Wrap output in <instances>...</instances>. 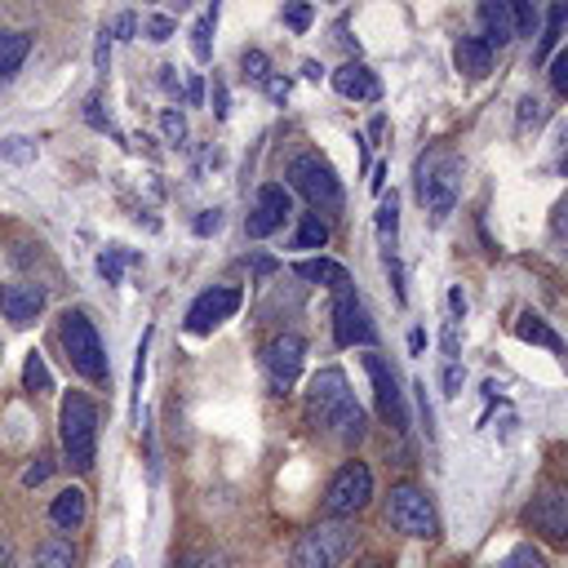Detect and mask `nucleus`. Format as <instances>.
<instances>
[{
    "mask_svg": "<svg viewBox=\"0 0 568 568\" xmlns=\"http://www.w3.org/2000/svg\"><path fill=\"white\" fill-rule=\"evenodd\" d=\"M306 422L324 435H333L337 444H359L368 435V417L364 408L355 404L351 386H346V373L342 368H320L306 386Z\"/></svg>",
    "mask_w": 568,
    "mask_h": 568,
    "instance_id": "f257e3e1",
    "label": "nucleus"
},
{
    "mask_svg": "<svg viewBox=\"0 0 568 568\" xmlns=\"http://www.w3.org/2000/svg\"><path fill=\"white\" fill-rule=\"evenodd\" d=\"M417 178V200L422 209L430 213V222H444L453 209H457V191H462V160L448 151V146H435L417 160L413 169Z\"/></svg>",
    "mask_w": 568,
    "mask_h": 568,
    "instance_id": "f03ea898",
    "label": "nucleus"
},
{
    "mask_svg": "<svg viewBox=\"0 0 568 568\" xmlns=\"http://www.w3.org/2000/svg\"><path fill=\"white\" fill-rule=\"evenodd\" d=\"M58 435H62V457L71 470H93L98 457V408L84 390H67L58 408Z\"/></svg>",
    "mask_w": 568,
    "mask_h": 568,
    "instance_id": "7ed1b4c3",
    "label": "nucleus"
},
{
    "mask_svg": "<svg viewBox=\"0 0 568 568\" xmlns=\"http://www.w3.org/2000/svg\"><path fill=\"white\" fill-rule=\"evenodd\" d=\"M288 186L302 191L306 204H311V213H320V217H337L346 209L342 178H337V169L320 151H302V155L288 160Z\"/></svg>",
    "mask_w": 568,
    "mask_h": 568,
    "instance_id": "20e7f679",
    "label": "nucleus"
},
{
    "mask_svg": "<svg viewBox=\"0 0 568 568\" xmlns=\"http://www.w3.org/2000/svg\"><path fill=\"white\" fill-rule=\"evenodd\" d=\"M58 337H62L67 364H71L80 377H89V382H98V386L111 382V359H106L102 337H98V328H93V320H89L84 311H62Z\"/></svg>",
    "mask_w": 568,
    "mask_h": 568,
    "instance_id": "39448f33",
    "label": "nucleus"
},
{
    "mask_svg": "<svg viewBox=\"0 0 568 568\" xmlns=\"http://www.w3.org/2000/svg\"><path fill=\"white\" fill-rule=\"evenodd\" d=\"M351 550H355V528L346 519H320L293 541L288 568H342Z\"/></svg>",
    "mask_w": 568,
    "mask_h": 568,
    "instance_id": "423d86ee",
    "label": "nucleus"
},
{
    "mask_svg": "<svg viewBox=\"0 0 568 568\" xmlns=\"http://www.w3.org/2000/svg\"><path fill=\"white\" fill-rule=\"evenodd\" d=\"M519 519L546 546H568V479H541Z\"/></svg>",
    "mask_w": 568,
    "mask_h": 568,
    "instance_id": "0eeeda50",
    "label": "nucleus"
},
{
    "mask_svg": "<svg viewBox=\"0 0 568 568\" xmlns=\"http://www.w3.org/2000/svg\"><path fill=\"white\" fill-rule=\"evenodd\" d=\"M386 519H390V528L404 532V537H417V541L439 537V515H435L426 488H417V484H395V488H390V497H386Z\"/></svg>",
    "mask_w": 568,
    "mask_h": 568,
    "instance_id": "6e6552de",
    "label": "nucleus"
},
{
    "mask_svg": "<svg viewBox=\"0 0 568 568\" xmlns=\"http://www.w3.org/2000/svg\"><path fill=\"white\" fill-rule=\"evenodd\" d=\"M368 501H373V470H368L359 457L342 462V466L333 470L328 488H324V515H328V519H351V515H359Z\"/></svg>",
    "mask_w": 568,
    "mask_h": 568,
    "instance_id": "1a4fd4ad",
    "label": "nucleus"
},
{
    "mask_svg": "<svg viewBox=\"0 0 568 568\" xmlns=\"http://www.w3.org/2000/svg\"><path fill=\"white\" fill-rule=\"evenodd\" d=\"M302 359H306V342L297 333H275L262 342V368L271 377V390H288L302 373Z\"/></svg>",
    "mask_w": 568,
    "mask_h": 568,
    "instance_id": "9d476101",
    "label": "nucleus"
},
{
    "mask_svg": "<svg viewBox=\"0 0 568 568\" xmlns=\"http://www.w3.org/2000/svg\"><path fill=\"white\" fill-rule=\"evenodd\" d=\"M288 213H293L288 186L266 182V186H257V195H253V209H248V217H244V231H248L253 240H266L271 231H280V226L288 222Z\"/></svg>",
    "mask_w": 568,
    "mask_h": 568,
    "instance_id": "9b49d317",
    "label": "nucleus"
},
{
    "mask_svg": "<svg viewBox=\"0 0 568 568\" xmlns=\"http://www.w3.org/2000/svg\"><path fill=\"white\" fill-rule=\"evenodd\" d=\"M333 337H337V346H373L377 342V324H373L368 306L355 293H337V302H333Z\"/></svg>",
    "mask_w": 568,
    "mask_h": 568,
    "instance_id": "f8f14e48",
    "label": "nucleus"
},
{
    "mask_svg": "<svg viewBox=\"0 0 568 568\" xmlns=\"http://www.w3.org/2000/svg\"><path fill=\"white\" fill-rule=\"evenodd\" d=\"M364 368L373 377V395H377V413L390 430H408V408H404V390L395 382V368L382 355H364Z\"/></svg>",
    "mask_w": 568,
    "mask_h": 568,
    "instance_id": "ddd939ff",
    "label": "nucleus"
},
{
    "mask_svg": "<svg viewBox=\"0 0 568 568\" xmlns=\"http://www.w3.org/2000/svg\"><path fill=\"white\" fill-rule=\"evenodd\" d=\"M240 311V288H231V284H213V288H204L195 302H191V311H186V333H213L222 320H231Z\"/></svg>",
    "mask_w": 568,
    "mask_h": 568,
    "instance_id": "4468645a",
    "label": "nucleus"
},
{
    "mask_svg": "<svg viewBox=\"0 0 568 568\" xmlns=\"http://www.w3.org/2000/svg\"><path fill=\"white\" fill-rule=\"evenodd\" d=\"M44 288L40 284H31V280H13V284H0V315L9 320V324H18V328H27V324H36V315L44 311Z\"/></svg>",
    "mask_w": 568,
    "mask_h": 568,
    "instance_id": "2eb2a0df",
    "label": "nucleus"
},
{
    "mask_svg": "<svg viewBox=\"0 0 568 568\" xmlns=\"http://www.w3.org/2000/svg\"><path fill=\"white\" fill-rule=\"evenodd\" d=\"M475 18H479V40H484L488 49H501V44L515 40V13H510L506 0H484V4L475 9Z\"/></svg>",
    "mask_w": 568,
    "mask_h": 568,
    "instance_id": "dca6fc26",
    "label": "nucleus"
},
{
    "mask_svg": "<svg viewBox=\"0 0 568 568\" xmlns=\"http://www.w3.org/2000/svg\"><path fill=\"white\" fill-rule=\"evenodd\" d=\"M333 89L342 98H355V102H377L382 98V84H377V75L364 62H342L333 71Z\"/></svg>",
    "mask_w": 568,
    "mask_h": 568,
    "instance_id": "f3484780",
    "label": "nucleus"
},
{
    "mask_svg": "<svg viewBox=\"0 0 568 568\" xmlns=\"http://www.w3.org/2000/svg\"><path fill=\"white\" fill-rule=\"evenodd\" d=\"M293 275L306 280V284H324L333 293H351V275L333 257H302V262H293Z\"/></svg>",
    "mask_w": 568,
    "mask_h": 568,
    "instance_id": "a211bd4d",
    "label": "nucleus"
},
{
    "mask_svg": "<svg viewBox=\"0 0 568 568\" xmlns=\"http://www.w3.org/2000/svg\"><path fill=\"white\" fill-rule=\"evenodd\" d=\"M84 515H89V497H84L80 488H62V493L49 501V524H53L58 532H75V528L84 524Z\"/></svg>",
    "mask_w": 568,
    "mask_h": 568,
    "instance_id": "6ab92c4d",
    "label": "nucleus"
},
{
    "mask_svg": "<svg viewBox=\"0 0 568 568\" xmlns=\"http://www.w3.org/2000/svg\"><path fill=\"white\" fill-rule=\"evenodd\" d=\"M453 62H457V71H462L466 80H484V75L493 71V49H488L479 36H462L457 49H453Z\"/></svg>",
    "mask_w": 568,
    "mask_h": 568,
    "instance_id": "aec40b11",
    "label": "nucleus"
},
{
    "mask_svg": "<svg viewBox=\"0 0 568 568\" xmlns=\"http://www.w3.org/2000/svg\"><path fill=\"white\" fill-rule=\"evenodd\" d=\"M515 337H519V342H532V346H546V351H555V355H568L564 337H559L537 311H519V320H515Z\"/></svg>",
    "mask_w": 568,
    "mask_h": 568,
    "instance_id": "412c9836",
    "label": "nucleus"
},
{
    "mask_svg": "<svg viewBox=\"0 0 568 568\" xmlns=\"http://www.w3.org/2000/svg\"><path fill=\"white\" fill-rule=\"evenodd\" d=\"M564 27H568V0L550 4L546 27H541V40H537V49H532V62H546V58H550V49L564 40Z\"/></svg>",
    "mask_w": 568,
    "mask_h": 568,
    "instance_id": "4be33fe9",
    "label": "nucleus"
},
{
    "mask_svg": "<svg viewBox=\"0 0 568 568\" xmlns=\"http://www.w3.org/2000/svg\"><path fill=\"white\" fill-rule=\"evenodd\" d=\"M27 53H31V36H27V31H4V27H0V80H9V75L22 67Z\"/></svg>",
    "mask_w": 568,
    "mask_h": 568,
    "instance_id": "5701e85b",
    "label": "nucleus"
},
{
    "mask_svg": "<svg viewBox=\"0 0 568 568\" xmlns=\"http://www.w3.org/2000/svg\"><path fill=\"white\" fill-rule=\"evenodd\" d=\"M36 568H75V546L67 537H44L36 546Z\"/></svg>",
    "mask_w": 568,
    "mask_h": 568,
    "instance_id": "b1692460",
    "label": "nucleus"
},
{
    "mask_svg": "<svg viewBox=\"0 0 568 568\" xmlns=\"http://www.w3.org/2000/svg\"><path fill=\"white\" fill-rule=\"evenodd\" d=\"M395 231H399V195L382 191V204H377V240H382V253L395 248Z\"/></svg>",
    "mask_w": 568,
    "mask_h": 568,
    "instance_id": "393cba45",
    "label": "nucleus"
},
{
    "mask_svg": "<svg viewBox=\"0 0 568 568\" xmlns=\"http://www.w3.org/2000/svg\"><path fill=\"white\" fill-rule=\"evenodd\" d=\"M324 244H328V217L302 213V222L293 231V248H324Z\"/></svg>",
    "mask_w": 568,
    "mask_h": 568,
    "instance_id": "a878e982",
    "label": "nucleus"
},
{
    "mask_svg": "<svg viewBox=\"0 0 568 568\" xmlns=\"http://www.w3.org/2000/svg\"><path fill=\"white\" fill-rule=\"evenodd\" d=\"M488 568H550V559L532 546V541H519V546H510L497 564H488Z\"/></svg>",
    "mask_w": 568,
    "mask_h": 568,
    "instance_id": "bb28decb",
    "label": "nucleus"
},
{
    "mask_svg": "<svg viewBox=\"0 0 568 568\" xmlns=\"http://www.w3.org/2000/svg\"><path fill=\"white\" fill-rule=\"evenodd\" d=\"M213 22H217V4H213V9H204V13H200V22L191 27V53H195V62H209V58H213V36H209V31H213Z\"/></svg>",
    "mask_w": 568,
    "mask_h": 568,
    "instance_id": "cd10ccee",
    "label": "nucleus"
},
{
    "mask_svg": "<svg viewBox=\"0 0 568 568\" xmlns=\"http://www.w3.org/2000/svg\"><path fill=\"white\" fill-rule=\"evenodd\" d=\"M124 262H133V253H124L120 244H111V248H102V253H98V275H102L106 284H120Z\"/></svg>",
    "mask_w": 568,
    "mask_h": 568,
    "instance_id": "c85d7f7f",
    "label": "nucleus"
},
{
    "mask_svg": "<svg viewBox=\"0 0 568 568\" xmlns=\"http://www.w3.org/2000/svg\"><path fill=\"white\" fill-rule=\"evenodd\" d=\"M22 386L36 390V395H40V390H53V377H49V368H44V359H40L36 351H31L27 364H22Z\"/></svg>",
    "mask_w": 568,
    "mask_h": 568,
    "instance_id": "c756f323",
    "label": "nucleus"
},
{
    "mask_svg": "<svg viewBox=\"0 0 568 568\" xmlns=\"http://www.w3.org/2000/svg\"><path fill=\"white\" fill-rule=\"evenodd\" d=\"M240 67H244V75H248L253 84H266V80H271V62H266L262 49H244V53H240Z\"/></svg>",
    "mask_w": 568,
    "mask_h": 568,
    "instance_id": "7c9ffc66",
    "label": "nucleus"
},
{
    "mask_svg": "<svg viewBox=\"0 0 568 568\" xmlns=\"http://www.w3.org/2000/svg\"><path fill=\"white\" fill-rule=\"evenodd\" d=\"M0 155L13 164H31L36 160V142L31 138H0Z\"/></svg>",
    "mask_w": 568,
    "mask_h": 568,
    "instance_id": "2f4dec72",
    "label": "nucleus"
},
{
    "mask_svg": "<svg viewBox=\"0 0 568 568\" xmlns=\"http://www.w3.org/2000/svg\"><path fill=\"white\" fill-rule=\"evenodd\" d=\"M160 129H164V138L178 146V142L186 138V115H182L178 106H164V111H160Z\"/></svg>",
    "mask_w": 568,
    "mask_h": 568,
    "instance_id": "473e14b6",
    "label": "nucleus"
},
{
    "mask_svg": "<svg viewBox=\"0 0 568 568\" xmlns=\"http://www.w3.org/2000/svg\"><path fill=\"white\" fill-rule=\"evenodd\" d=\"M178 568H231V559L222 550H191Z\"/></svg>",
    "mask_w": 568,
    "mask_h": 568,
    "instance_id": "72a5a7b5",
    "label": "nucleus"
},
{
    "mask_svg": "<svg viewBox=\"0 0 568 568\" xmlns=\"http://www.w3.org/2000/svg\"><path fill=\"white\" fill-rule=\"evenodd\" d=\"M550 84H555V93L568 98V49H559V53L550 58Z\"/></svg>",
    "mask_w": 568,
    "mask_h": 568,
    "instance_id": "f704fd0d",
    "label": "nucleus"
},
{
    "mask_svg": "<svg viewBox=\"0 0 568 568\" xmlns=\"http://www.w3.org/2000/svg\"><path fill=\"white\" fill-rule=\"evenodd\" d=\"M510 13H515V36H528V31H537V9L532 4H510Z\"/></svg>",
    "mask_w": 568,
    "mask_h": 568,
    "instance_id": "c9c22d12",
    "label": "nucleus"
},
{
    "mask_svg": "<svg viewBox=\"0 0 568 568\" xmlns=\"http://www.w3.org/2000/svg\"><path fill=\"white\" fill-rule=\"evenodd\" d=\"M382 266H386V275H390V284H395V302H404V297H408V293H404V266H399L395 248H390V253H382Z\"/></svg>",
    "mask_w": 568,
    "mask_h": 568,
    "instance_id": "e433bc0d",
    "label": "nucleus"
},
{
    "mask_svg": "<svg viewBox=\"0 0 568 568\" xmlns=\"http://www.w3.org/2000/svg\"><path fill=\"white\" fill-rule=\"evenodd\" d=\"M142 31H146V40H169V36H173V18H164V13H151V18L142 22Z\"/></svg>",
    "mask_w": 568,
    "mask_h": 568,
    "instance_id": "4c0bfd02",
    "label": "nucleus"
},
{
    "mask_svg": "<svg viewBox=\"0 0 568 568\" xmlns=\"http://www.w3.org/2000/svg\"><path fill=\"white\" fill-rule=\"evenodd\" d=\"M439 342H444V355H448V359H457V346H462V320H444Z\"/></svg>",
    "mask_w": 568,
    "mask_h": 568,
    "instance_id": "58836bf2",
    "label": "nucleus"
},
{
    "mask_svg": "<svg viewBox=\"0 0 568 568\" xmlns=\"http://www.w3.org/2000/svg\"><path fill=\"white\" fill-rule=\"evenodd\" d=\"M311 18H315V9H311V4H288V9H284V22H288L293 31H306V27H311Z\"/></svg>",
    "mask_w": 568,
    "mask_h": 568,
    "instance_id": "ea45409f",
    "label": "nucleus"
},
{
    "mask_svg": "<svg viewBox=\"0 0 568 568\" xmlns=\"http://www.w3.org/2000/svg\"><path fill=\"white\" fill-rule=\"evenodd\" d=\"M217 226H222V209H204V213L191 222V231H195V235H213Z\"/></svg>",
    "mask_w": 568,
    "mask_h": 568,
    "instance_id": "a19ab883",
    "label": "nucleus"
},
{
    "mask_svg": "<svg viewBox=\"0 0 568 568\" xmlns=\"http://www.w3.org/2000/svg\"><path fill=\"white\" fill-rule=\"evenodd\" d=\"M537 120H541V102L537 98H519V129H528Z\"/></svg>",
    "mask_w": 568,
    "mask_h": 568,
    "instance_id": "79ce46f5",
    "label": "nucleus"
},
{
    "mask_svg": "<svg viewBox=\"0 0 568 568\" xmlns=\"http://www.w3.org/2000/svg\"><path fill=\"white\" fill-rule=\"evenodd\" d=\"M462 377H466V373H462V364H457V359H448V364H444V395H457V390H462Z\"/></svg>",
    "mask_w": 568,
    "mask_h": 568,
    "instance_id": "37998d69",
    "label": "nucleus"
},
{
    "mask_svg": "<svg viewBox=\"0 0 568 568\" xmlns=\"http://www.w3.org/2000/svg\"><path fill=\"white\" fill-rule=\"evenodd\" d=\"M49 470H53V466H49V457H36V466H27V475H22V484H27V488H36V484H44V479H49Z\"/></svg>",
    "mask_w": 568,
    "mask_h": 568,
    "instance_id": "c03bdc74",
    "label": "nucleus"
},
{
    "mask_svg": "<svg viewBox=\"0 0 568 568\" xmlns=\"http://www.w3.org/2000/svg\"><path fill=\"white\" fill-rule=\"evenodd\" d=\"M133 31H138V18H133V13H120V18L111 22V36H115V40H133Z\"/></svg>",
    "mask_w": 568,
    "mask_h": 568,
    "instance_id": "a18cd8bd",
    "label": "nucleus"
},
{
    "mask_svg": "<svg viewBox=\"0 0 568 568\" xmlns=\"http://www.w3.org/2000/svg\"><path fill=\"white\" fill-rule=\"evenodd\" d=\"M106 58H111V31L102 27V31H98V49H93V67L106 71Z\"/></svg>",
    "mask_w": 568,
    "mask_h": 568,
    "instance_id": "49530a36",
    "label": "nucleus"
},
{
    "mask_svg": "<svg viewBox=\"0 0 568 568\" xmlns=\"http://www.w3.org/2000/svg\"><path fill=\"white\" fill-rule=\"evenodd\" d=\"M226 102H231V98H226V84H222V75H213V115H217V120H226V111H231Z\"/></svg>",
    "mask_w": 568,
    "mask_h": 568,
    "instance_id": "de8ad7c7",
    "label": "nucleus"
},
{
    "mask_svg": "<svg viewBox=\"0 0 568 568\" xmlns=\"http://www.w3.org/2000/svg\"><path fill=\"white\" fill-rule=\"evenodd\" d=\"M262 89H266V98H271V102H284V98H288V80H284V75H271Z\"/></svg>",
    "mask_w": 568,
    "mask_h": 568,
    "instance_id": "09e8293b",
    "label": "nucleus"
},
{
    "mask_svg": "<svg viewBox=\"0 0 568 568\" xmlns=\"http://www.w3.org/2000/svg\"><path fill=\"white\" fill-rule=\"evenodd\" d=\"M550 226H555V235H568V195L555 204V217H550Z\"/></svg>",
    "mask_w": 568,
    "mask_h": 568,
    "instance_id": "8fccbe9b",
    "label": "nucleus"
},
{
    "mask_svg": "<svg viewBox=\"0 0 568 568\" xmlns=\"http://www.w3.org/2000/svg\"><path fill=\"white\" fill-rule=\"evenodd\" d=\"M160 84H164L169 93H178V89H182V75H178V67H160Z\"/></svg>",
    "mask_w": 568,
    "mask_h": 568,
    "instance_id": "3c124183",
    "label": "nucleus"
},
{
    "mask_svg": "<svg viewBox=\"0 0 568 568\" xmlns=\"http://www.w3.org/2000/svg\"><path fill=\"white\" fill-rule=\"evenodd\" d=\"M448 311H453V320L466 315V293H462V288H448Z\"/></svg>",
    "mask_w": 568,
    "mask_h": 568,
    "instance_id": "603ef678",
    "label": "nucleus"
},
{
    "mask_svg": "<svg viewBox=\"0 0 568 568\" xmlns=\"http://www.w3.org/2000/svg\"><path fill=\"white\" fill-rule=\"evenodd\" d=\"M182 93H186V102H191V106H200V98H204V84H200V75H191Z\"/></svg>",
    "mask_w": 568,
    "mask_h": 568,
    "instance_id": "864d4df0",
    "label": "nucleus"
},
{
    "mask_svg": "<svg viewBox=\"0 0 568 568\" xmlns=\"http://www.w3.org/2000/svg\"><path fill=\"white\" fill-rule=\"evenodd\" d=\"M271 271H275V262H271V257H253V275H257V280H262V275H271Z\"/></svg>",
    "mask_w": 568,
    "mask_h": 568,
    "instance_id": "5fc2aeb1",
    "label": "nucleus"
},
{
    "mask_svg": "<svg viewBox=\"0 0 568 568\" xmlns=\"http://www.w3.org/2000/svg\"><path fill=\"white\" fill-rule=\"evenodd\" d=\"M422 346H426V333H422V328H413V333H408V351H413V355H417V351H422Z\"/></svg>",
    "mask_w": 568,
    "mask_h": 568,
    "instance_id": "6e6d98bb",
    "label": "nucleus"
},
{
    "mask_svg": "<svg viewBox=\"0 0 568 568\" xmlns=\"http://www.w3.org/2000/svg\"><path fill=\"white\" fill-rule=\"evenodd\" d=\"M0 568H13V546L0 537Z\"/></svg>",
    "mask_w": 568,
    "mask_h": 568,
    "instance_id": "4d7b16f0",
    "label": "nucleus"
},
{
    "mask_svg": "<svg viewBox=\"0 0 568 568\" xmlns=\"http://www.w3.org/2000/svg\"><path fill=\"white\" fill-rule=\"evenodd\" d=\"M302 75L306 80H320V62H302Z\"/></svg>",
    "mask_w": 568,
    "mask_h": 568,
    "instance_id": "13d9d810",
    "label": "nucleus"
},
{
    "mask_svg": "<svg viewBox=\"0 0 568 568\" xmlns=\"http://www.w3.org/2000/svg\"><path fill=\"white\" fill-rule=\"evenodd\" d=\"M564 142H568V129H564ZM559 173L568 178V146H564V155H559Z\"/></svg>",
    "mask_w": 568,
    "mask_h": 568,
    "instance_id": "bf43d9fd",
    "label": "nucleus"
},
{
    "mask_svg": "<svg viewBox=\"0 0 568 568\" xmlns=\"http://www.w3.org/2000/svg\"><path fill=\"white\" fill-rule=\"evenodd\" d=\"M355 568H386V564H382V559H359Z\"/></svg>",
    "mask_w": 568,
    "mask_h": 568,
    "instance_id": "052dcab7",
    "label": "nucleus"
},
{
    "mask_svg": "<svg viewBox=\"0 0 568 568\" xmlns=\"http://www.w3.org/2000/svg\"><path fill=\"white\" fill-rule=\"evenodd\" d=\"M111 568H133V564H129V559H115V564H111Z\"/></svg>",
    "mask_w": 568,
    "mask_h": 568,
    "instance_id": "680f3d73",
    "label": "nucleus"
}]
</instances>
